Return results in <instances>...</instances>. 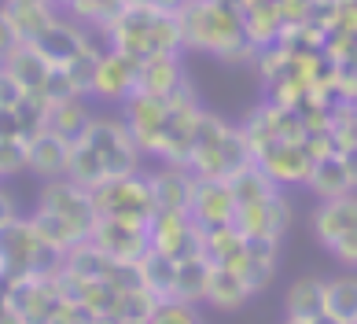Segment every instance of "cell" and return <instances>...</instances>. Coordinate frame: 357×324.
Segmentation results:
<instances>
[{
  "instance_id": "1",
  "label": "cell",
  "mask_w": 357,
  "mask_h": 324,
  "mask_svg": "<svg viewBox=\"0 0 357 324\" xmlns=\"http://www.w3.org/2000/svg\"><path fill=\"white\" fill-rule=\"evenodd\" d=\"M107 30L114 48H122L137 59L158 56V52H177L184 45L177 8L140 4V0H126L122 11L107 22Z\"/></svg>"
},
{
  "instance_id": "2",
  "label": "cell",
  "mask_w": 357,
  "mask_h": 324,
  "mask_svg": "<svg viewBox=\"0 0 357 324\" xmlns=\"http://www.w3.org/2000/svg\"><path fill=\"white\" fill-rule=\"evenodd\" d=\"M177 19H181V37L184 45H195V48H206L221 59H243L250 48V40L243 34V22H240V11L236 8H225L218 0H181L177 4Z\"/></svg>"
},
{
  "instance_id": "3",
  "label": "cell",
  "mask_w": 357,
  "mask_h": 324,
  "mask_svg": "<svg viewBox=\"0 0 357 324\" xmlns=\"http://www.w3.org/2000/svg\"><path fill=\"white\" fill-rule=\"evenodd\" d=\"M77 140H85L92 152L100 155L107 177H122V173H137L140 166V144L133 129L126 126V118H89L85 133Z\"/></svg>"
},
{
  "instance_id": "4",
  "label": "cell",
  "mask_w": 357,
  "mask_h": 324,
  "mask_svg": "<svg viewBox=\"0 0 357 324\" xmlns=\"http://www.w3.org/2000/svg\"><path fill=\"white\" fill-rule=\"evenodd\" d=\"M92 192V207L96 218H133V221H151L155 218V196H151V181L137 177V173H122V177H107L100 181Z\"/></svg>"
},
{
  "instance_id": "5",
  "label": "cell",
  "mask_w": 357,
  "mask_h": 324,
  "mask_svg": "<svg viewBox=\"0 0 357 324\" xmlns=\"http://www.w3.org/2000/svg\"><path fill=\"white\" fill-rule=\"evenodd\" d=\"M89 240L103 247L118 262H137L144 251L151 247V233H148V221H133V218H100L92 221V233Z\"/></svg>"
},
{
  "instance_id": "6",
  "label": "cell",
  "mask_w": 357,
  "mask_h": 324,
  "mask_svg": "<svg viewBox=\"0 0 357 324\" xmlns=\"http://www.w3.org/2000/svg\"><path fill=\"white\" fill-rule=\"evenodd\" d=\"M52 214H59L63 221H70L82 236L92 233V221H96V207H92V192L82 188L70 177H48V184L41 188V202Z\"/></svg>"
},
{
  "instance_id": "7",
  "label": "cell",
  "mask_w": 357,
  "mask_h": 324,
  "mask_svg": "<svg viewBox=\"0 0 357 324\" xmlns=\"http://www.w3.org/2000/svg\"><path fill=\"white\" fill-rule=\"evenodd\" d=\"M169 118V100L166 96H151V92L133 89L126 96V126L133 129V137L140 144V152H158V140H162Z\"/></svg>"
},
{
  "instance_id": "8",
  "label": "cell",
  "mask_w": 357,
  "mask_h": 324,
  "mask_svg": "<svg viewBox=\"0 0 357 324\" xmlns=\"http://www.w3.org/2000/svg\"><path fill=\"white\" fill-rule=\"evenodd\" d=\"M137 74H140V59L122 48H111L107 56L96 59V74H92L89 92H96L103 100H126L137 89Z\"/></svg>"
},
{
  "instance_id": "9",
  "label": "cell",
  "mask_w": 357,
  "mask_h": 324,
  "mask_svg": "<svg viewBox=\"0 0 357 324\" xmlns=\"http://www.w3.org/2000/svg\"><path fill=\"white\" fill-rule=\"evenodd\" d=\"M255 162L266 166L273 173L276 184H291V181H306V173L313 166L310 152L302 147V140H266L261 147H255Z\"/></svg>"
},
{
  "instance_id": "10",
  "label": "cell",
  "mask_w": 357,
  "mask_h": 324,
  "mask_svg": "<svg viewBox=\"0 0 357 324\" xmlns=\"http://www.w3.org/2000/svg\"><path fill=\"white\" fill-rule=\"evenodd\" d=\"M232 225L240 228L243 236H273L280 240L291 225V202L276 192L261 202H247V207H236Z\"/></svg>"
},
{
  "instance_id": "11",
  "label": "cell",
  "mask_w": 357,
  "mask_h": 324,
  "mask_svg": "<svg viewBox=\"0 0 357 324\" xmlns=\"http://www.w3.org/2000/svg\"><path fill=\"white\" fill-rule=\"evenodd\" d=\"M151 181V196H155V210H188L192 214V199H195V173L188 162H169L166 170H158Z\"/></svg>"
},
{
  "instance_id": "12",
  "label": "cell",
  "mask_w": 357,
  "mask_h": 324,
  "mask_svg": "<svg viewBox=\"0 0 357 324\" xmlns=\"http://www.w3.org/2000/svg\"><path fill=\"white\" fill-rule=\"evenodd\" d=\"M192 218L203 228L214 225H229L236 218V196L225 177H199L195 184V199H192Z\"/></svg>"
},
{
  "instance_id": "13",
  "label": "cell",
  "mask_w": 357,
  "mask_h": 324,
  "mask_svg": "<svg viewBox=\"0 0 357 324\" xmlns=\"http://www.w3.org/2000/svg\"><path fill=\"white\" fill-rule=\"evenodd\" d=\"M354 228H357V192L354 188L342 196L324 199L313 214V233L324 247H332L335 240H342L347 233H354Z\"/></svg>"
},
{
  "instance_id": "14",
  "label": "cell",
  "mask_w": 357,
  "mask_h": 324,
  "mask_svg": "<svg viewBox=\"0 0 357 324\" xmlns=\"http://www.w3.org/2000/svg\"><path fill=\"white\" fill-rule=\"evenodd\" d=\"M67 159H70V140L56 137L52 129L33 133L30 144H26V166H30L37 177H67Z\"/></svg>"
},
{
  "instance_id": "15",
  "label": "cell",
  "mask_w": 357,
  "mask_h": 324,
  "mask_svg": "<svg viewBox=\"0 0 357 324\" xmlns=\"http://www.w3.org/2000/svg\"><path fill=\"white\" fill-rule=\"evenodd\" d=\"M33 45L41 48V56H45L52 66H63V63H70L77 52H85V48H89V37L77 30V26H70V22L52 19L45 30L33 37Z\"/></svg>"
},
{
  "instance_id": "16",
  "label": "cell",
  "mask_w": 357,
  "mask_h": 324,
  "mask_svg": "<svg viewBox=\"0 0 357 324\" xmlns=\"http://www.w3.org/2000/svg\"><path fill=\"white\" fill-rule=\"evenodd\" d=\"M0 66H4V71L15 78L26 92H37V89H41L45 78H48V71H52V63L41 56V48H37L33 40H19V45L11 48L4 59H0Z\"/></svg>"
},
{
  "instance_id": "17",
  "label": "cell",
  "mask_w": 357,
  "mask_h": 324,
  "mask_svg": "<svg viewBox=\"0 0 357 324\" xmlns=\"http://www.w3.org/2000/svg\"><path fill=\"white\" fill-rule=\"evenodd\" d=\"M181 63H177V52H158V56L140 59V74H137V89L140 92H151V96H174L181 89Z\"/></svg>"
},
{
  "instance_id": "18",
  "label": "cell",
  "mask_w": 357,
  "mask_h": 324,
  "mask_svg": "<svg viewBox=\"0 0 357 324\" xmlns=\"http://www.w3.org/2000/svg\"><path fill=\"white\" fill-rule=\"evenodd\" d=\"M287 321H298V324L324 321V280L321 277H302L287 288Z\"/></svg>"
},
{
  "instance_id": "19",
  "label": "cell",
  "mask_w": 357,
  "mask_h": 324,
  "mask_svg": "<svg viewBox=\"0 0 357 324\" xmlns=\"http://www.w3.org/2000/svg\"><path fill=\"white\" fill-rule=\"evenodd\" d=\"M250 299L247 280L236 273L232 265H210V280H206V302L218 309H240Z\"/></svg>"
},
{
  "instance_id": "20",
  "label": "cell",
  "mask_w": 357,
  "mask_h": 324,
  "mask_svg": "<svg viewBox=\"0 0 357 324\" xmlns=\"http://www.w3.org/2000/svg\"><path fill=\"white\" fill-rule=\"evenodd\" d=\"M210 262L206 254H188V258H177V273H174V299L181 302H203L206 299V280H210Z\"/></svg>"
},
{
  "instance_id": "21",
  "label": "cell",
  "mask_w": 357,
  "mask_h": 324,
  "mask_svg": "<svg viewBox=\"0 0 357 324\" xmlns=\"http://www.w3.org/2000/svg\"><path fill=\"white\" fill-rule=\"evenodd\" d=\"M229 188H232V196H236V207H247V202H261V199H269L276 196L280 188H276L273 181V173L266 166H258V162H247V166H240L236 173H229Z\"/></svg>"
},
{
  "instance_id": "22",
  "label": "cell",
  "mask_w": 357,
  "mask_h": 324,
  "mask_svg": "<svg viewBox=\"0 0 357 324\" xmlns=\"http://www.w3.org/2000/svg\"><path fill=\"white\" fill-rule=\"evenodd\" d=\"M306 184L313 188L321 199H332V196H342V192H350V173L347 166H342V155L332 152V155H321V159H313V166L306 173Z\"/></svg>"
},
{
  "instance_id": "23",
  "label": "cell",
  "mask_w": 357,
  "mask_h": 324,
  "mask_svg": "<svg viewBox=\"0 0 357 324\" xmlns=\"http://www.w3.org/2000/svg\"><path fill=\"white\" fill-rule=\"evenodd\" d=\"M324 321L357 324V277L324 280Z\"/></svg>"
},
{
  "instance_id": "24",
  "label": "cell",
  "mask_w": 357,
  "mask_h": 324,
  "mask_svg": "<svg viewBox=\"0 0 357 324\" xmlns=\"http://www.w3.org/2000/svg\"><path fill=\"white\" fill-rule=\"evenodd\" d=\"M174 273H177V258H169V254L148 247L137 258V277L140 284L148 288L151 295H158V299H166L169 291H174Z\"/></svg>"
},
{
  "instance_id": "25",
  "label": "cell",
  "mask_w": 357,
  "mask_h": 324,
  "mask_svg": "<svg viewBox=\"0 0 357 324\" xmlns=\"http://www.w3.org/2000/svg\"><path fill=\"white\" fill-rule=\"evenodd\" d=\"M89 126V107L82 96H70V100H59V103H52L48 107V122H45V129H52L56 137L63 140H77L85 133Z\"/></svg>"
},
{
  "instance_id": "26",
  "label": "cell",
  "mask_w": 357,
  "mask_h": 324,
  "mask_svg": "<svg viewBox=\"0 0 357 324\" xmlns=\"http://www.w3.org/2000/svg\"><path fill=\"white\" fill-rule=\"evenodd\" d=\"M4 8H8V19H11V26H15V34L22 40H33L52 19H56L48 0H8Z\"/></svg>"
},
{
  "instance_id": "27",
  "label": "cell",
  "mask_w": 357,
  "mask_h": 324,
  "mask_svg": "<svg viewBox=\"0 0 357 324\" xmlns=\"http://www.w3.org/2000/svg\"><path fill=\"white\" fill-rule=\"evenodd\" d=\"M30 228H33V236L41 240V243H48V247H56V251H63V254H67L77 240H85L70 221H63L59 214H52V210H45V207H37V214L30 218Z\"/></svg>"
},
{
  "instance_id": "28",
  "label": "cell",
  "mask_w": 357,
  "mask_h": 324,
  "mask_svg": "<svg viewBox=\"0 0 357 324\" xmlns=\"http://www.w3.org/2000/svg\"><path fill=\"white\" fill-rule=\"evenodd\" d=\"M247 247V236L236 228L232 221L229 225H214V228H206V258L210 262H218V265H232L236 258L243 254Z\"/></svg>"
},
{
  "instance_id": "29",
  "label": "cell",
  "mask_w": 357,
  "mask_h": 324,
  "mask_svg": "<svg viewBox=\"0 0 357 324\" xmlns=\"http://www.w3.org/2000/svg\"><path fill=\"white\" fill-rule=\"evenodd\" d=\"M67 177L77 181L82 188H96L100 181H107V170H103L100 155L92 152L85 140H74L70 144V159H67Z\"/></svg>"
},
{
  "instance_id": "30",
  "label": "cell",
  "mask_w": 357,
  "mask_h": 324,
  "mask_svg": "<svg viewBox=\"0 0 357 324\" xmlns=\"http://www.w3.org/2000/svg\"><path fill=\"white\" fill-rule=\"evenodd\" d=\"M158 306V295H151L144 284L133 288H118V302H114V321H151Z\"/></svg>"
},
{
  "instance_id": "31",
  "label": "cell",
  "mask_w": 357,
  "mask_h": 324,
  "mask_svg": "<svg viewBox=\"0 0 357 324\" xmlns=\"http://www.w3.org/2000/svg\"><path fill=\"white\" fill-rule=\"evenodd\" d=\"M37 92H41V96H45L48 103H59V100L82 96V92H77V85H74V78L67 74V66H52L48 78H45V85L37 89Z\"/></svg>"
},
{
  "instance_id": "32",
  "label": "cell",
  "mask_w": 357,
  "mask_h": 324,
  "mask_svg": "<svg viewBox=\"0 0 357 324\" xmlns=\"http://www.w3.org/2000/svg\"><path fill=\"white\" fill-rule=\"evenodd\" d=\"M151 321H155V324H174V321L195 324V321H199V314L192 309V302H181V299H174V295H166V299H158Z\"/></svg>"
},
{
  "instance_id": "33",
  "label": "cell",
  "mask_w": 357,
  "mask_h": 324,
  "mask_svg": "<svg viewBox=\"0 0 357 324\" xmlns=\"http://www.w3.org/2000/svg\"><path fill=\"white\" fill-rule=\"evenodd\" d=\"M26 137H0V173H15L26 166Z\"/></svg>"
},
{
  "instance_id": "34",
  "label": "cell",
  "mask_w": 357,
  "mask_h": 324,
  "mask_svg": "<svg viewBox=\"0 0 357 324\" xmlns=\"http://www.w3.org/2000/svg\"><path fill=\"white\" fill-rule=\"evenodd\" d=\"M22 96H26V89L4 71V66H0V107H15Z\"/></svg>"
},
{
  "instance_id": "35",
  "label": "cell",
  "mask_w": 357,
  "mask_h": 324,
  "mask_svg": "<svg viewBox=\"0 0 357 324\" xmlns=\"http://www.w3.org/2000/svg\"><path fill=\"white\" fill-rule=\"evenodd\" d=\"M332 254L342 262V265H350V269H357V228L354 233H347L342 240H335L332 243Z\"/></svg>"
},
{
  "instance_id": "36",
  "label": "cell",
  "mask_w": 357,
  "mask_h": 324,
  "mask_svg": "<svg viewBox=\"0 0 357 324\" xmlns=\"http://www.w3.org/2000/svg\"><path fill=\"white\" fill-rule=\"evenodd\" d=\"M19 40H22V37L15 34V26H11V19H8V8H0V59H4L8 52L19 45Z\"/></svg>"
},
{
  "instance_id": "37",
  "label": "cell",
  "mask_w": 357,
  "mask_h": 324,
  "mask_svg": "<svg viewBox=\"0 0 357 324\" xmlns=\"http://www.w3.org/2000/svg\"><path fill=\"white\" fill-rule=\"evenodd\" d=\"M15 218H19L15 202H11V196H8V192H0V228H8Z\"/></svg>"
},
{
  "instance_id": "38",
  "label": "cell",
  "mask_w": 357,
  "mask_h": 324,
  "mask_svg": "<svg viewBox=\"0 0 357 324\" xmlns=\"http://www.w3.org/2000/svg\"><path fill=\"white\" fill-rule=\"evenodd\" d=\"M339 155H342V166H347V173H350V184L357 188V144L347 147V152H339Z\"/></svg>"
},
{
  "instance_id": "39",
  "label": "cell",
  "mask_w": 357,
  "mask_h": 324,
  "mask_svg": "<svg viewBox=\"0 0 357 324\" xmlns=\"http://www.w3.org/2000/svg\"><path fill=\"white\" fill-rule=\"evenodd\" d=\"M59 4H63V8H70V4H74V0H59Z\"/></svg>"
}]
</instances>
